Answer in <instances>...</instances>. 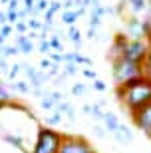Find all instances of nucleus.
Segmentation results:
<instances>
[{
    "instance_id": "obj_1",
    "label": "nucleus",
    "mask_w": 151,
    "mask_h": 153,
    "mask_svg": "<svg viewBox=\"0 0 151 153\" xmlns=\"http://www.w3.org/2000/svg\"><path fill=\"white\" fill-rule=\"evenodd\" d=\"M115 96L123 103V108L129 109V114H135L141 108H145L147 103H151V82L145 79L141 85H135L125 91L121 88H115Z\"/></svg>"
},
{
    "instance_id": "obj_2",
    "label": "nucleus",
    "mask_w": 151,
    "mask_h": 153,
    "mask_svg": "<svg viewBox=\"0 0 151 153\" xmlns=\"http://www.w3.org/2000/svg\"><path fill=\"white\" fill-rule=\"evenodd\" d=\"M62 135H64V133L52 129V127L40 125L38 137H36V143H34L32 153H58L60 143H62Z\"/></svg>"
},
{
    "instance_id": "obj_3",
    "label": "nucleus",
    "mask_w": 151,
    "mask_h": 153,
    "mask_svg": "<svg viewBox=\"0 0 151 153\" xmlns=\"http://www.w3.org/2000/svg\"><path fill=\"white\" fill-rule=\"evenodd\" d=\"M112 74H113L115 84L121 85L123 82H127V79L143 76V72H141V64L129 62L125 58H115V60H112Z\"/></svg>"
},
{
    "instance_id": "obj_4",
    "label": "nucleus",
    "mask_w": 151,
    "mask_h": 153,
    "mask_svg": "<svg viewBox=\"0 0 151 153\" xmlns=\"http://www.w3.org/2000/svg\"><path fill=\"white\" fill-rule=\"evenodd\" d=\"M58 153H97V151L94 149V145H91L86 137L64 133Z\"/></svg>"
},
{
    "instance_id": "obj_5",
    "label": "nucleus",
    "mask_w": 151,
    "mask_h": 153,
    "mask_svg": "<svg viewBox=\"0 0 151 153\" xmlns=\"http://www.w3.org/2000/svg\"><path fill=\"white\" fill-rule=\"evenodd\" d=\"M147 52H149V42H147V40H127L121 58H125V60H129V62L141 64L143 60H145Z\"/></svg>"
},
{
    "instance_id": "obj_6",
    "label": "nucleus",
    "mask_w": 151,
    "mask_h": 153,
    "mask_svg": "<svg viewBox=\"0 0 151 153\" xmlns=\"http://www.w3.org/2000/svg\"><path fill=\"white\" fill-rule=\"evenodd\" d=\"M131 119H133L135 127L141 129L147 137H149V133H151V103H147L145 108H141L139 111L131 114Z\"/></svg>"
},
{
    "instance_id": "obj_7",
    "label": "nucleus",
    "mask_w": 151,
    "mask_h": 153,
    "mask_svg": "<svg viewBox=\"0 0 151 153\" xmlns=\"http://www.w3.org/2000/svg\"><path fill=\"white\" fill-rule=\"evenodd\" d=\"M123 22H125V32H127L129 40H145L143 38V32H141V20L137 16L125 18Z\"/></svg>"
},
{
    "instance_id": "obj_8",
    "label": "nucleus",
    "mask_w": 151,
    "mask_h": 153,
    "mask_svg": "<svg viewBox=\"0 0 151 153\" xmlns=\"http://www.w3.org/2000/svg\"><path fill=\"white\" fill-rule=\"evenodd\" d=\"M127 40L129 38L125 34H115V38H113V42H112V48H109V58H112V60L121 58L123 48H125V44H127Z\"/></svg>"
},
{
    "instance_id": "obj_9",
    "label": "nucleus",
    "mask_w": 151,
    "mask_h": 153,
    "mask_svg": "<svg viewBox=\"0 0 151 153\" xmlns=\"http://www.w3.org/2000/svg\"><path fill=\"white\" fill-rule=\"evenodd\" d=\"M2 139H4L8 145H12V147L20 149L22 153H30L28 149L24 147V137L20 135V133H8V131H4V133H2Z\"/></svg>"
},
{
    "instance_id": "obj_10",
    "label": "nucleus",
    "mask_w": 151,
    "mask_h": 153,
    "mask_svg": "<svg viewBox=\"0 0 151 153\" xmlns=\"http://www.w3.org/2000/svg\"><path fill=\"white\" fill-rule=\"evenodd\" d=\"M113 137H115V141L121 143V145H129V143L133 141V131L129 129L127 125H121V123H119L118 131L113 133Z\"/></svg>"
},
{
    "instance_id": "obj_11",
    "label": "nucleus",
    "mask_w": 151,
    "mask_h": 153,
    "mask_svg": "<svg viewBox=\"0 0 151 153\" xmlns=\"http://www.w3.org/2000/svg\"><path fill=\"white\" fill-rule=\"evenodd\" d=\"M103 127H106V131H109V133H115L118 131V127H119V119H118V115L115 114H112V111H103Z\"/></svg>"
},
{
    "instance_id": "obj_12",
    "label": "nucleus",
    "mask_w": 151,
    "mask_h": 153,
    "mask_svg": "<svg viewBox=\"0 0 151 153\" xmlns=\"http://www.w3.org/2000/svg\"><path fill=\"white\" fill-rule=\"evenodd\" d=\"M54 111L62 114V117H66L68 121H74V119H76V109H74V105L70 102H60L56 108H54Z\"/></svg>"
},
{
    "instance_id": "obj_13",
    "label": "nucleus",
    "mask_w": 151,
    "mask_h": 153,
    "mask_svg": "<svg viewBox=\"0 0 151 153\" xmlns=\"http://www.w3.org/2000/svg\"><path fill=\"white\" fill-rule=\"evenodd\" d=\"M20 50V54H32L34 50H36V46H34V42L28 38V36L24 34V36H18L16 38V44H14Z\"/></svg>"
},
{
    "instance_id": "obj_14",
    "label": "nucleus",
    "mask_w": 151,
    "mask_h": 153,
    "mask_svg": "<svg viewBox=\"0 0 151 153\" xmlns=\"http://www.w3.org/2000/svg\"><path fill=\"white\" fill-rule=\"evenodd\" d=\"M12 103H14V97H12V94H10V88L0 79V109L10 108Z\"/></svg>"
},
{
    "instance_id": "obj_15",
    "label": "nucleus",
    "mask_w": 151,
    "mask_h": 153,
    "mask_svg": "<svg viewBox=\"0 0 151 153\" xmlns=\"http://www.w3.org/2000/svg\"><path fill=\"white\" fill-rule=\"evenodd\" d=\"M147 42H149V52H147L145 60L141 62V72H143V78L151 82V38L147 40Z\"/></svg>"
},
{
    "instance_id": "obj_16",
    "label": "nucleus",
    "mask_w": 151,
    "mask_h": 153,
    "mask_svg": "<svg viewBox=\"0 0 151 153\" xmlns=\"http://www.w3.org/2000/svg\"><path fill=\"white\" fill-rule=\"evenodd\" d=\"M68 36H70V40L74 42V46H76V52L82 48V32H80L78 26H70L68 28Z\"/></svg>"
},
{
    "instance_id": "obj_17",
    "label": "nucleus",
    "mask_w": 151,
    "mask_h": 153,
    "mask_svg": "<svg viewBox=\"0 0 151 153\" xmlns=\"http://www.w3.org/2000/svg\"><path fill=\"white\" fill-rule=\"evenodd\" d=\"M125 2L131 6V12H135V14L147 10V0H121V4H125Z\"/></svg>"
},
{
    "instance_id": "obj_18",
    "label": "nucleus",
    "mask_w": 151,
    "mask_h": 153,
    "mask_svg": "<svg viewBox=\"0 0 151 153\" xmlns=\"http://www.w3.org/2000/svg\"><path fill=\"white\" fill-rule=\"evenodd\" d=\"M10 91H18V94H30V85L24 79H16L14 84H10Z\"/></svg>"
},
{
    "instance_id": "obj_19",
    "label": "nucleus",
    "mask_w": 151,
    "mask_h": 153,
    "mask_svg": "<svg viewBox=\"0 0 151 153\" xmlns=\"http://www.w3.org/2000/svg\"><path fill=\"white\" fill-rule=\"evenodd\" d=\"M62 22L68 24V26H76V22H78V14H76V10H64L62 12Z\"/></svg>"
},
{
    "instance_id": "obj_20",
    "label": "nucleus",
    "mask_w": 151,
    "mask_h": 153,
    "mask_svg": "<svg viewBox=\"0 0 151 153\" xmlns=\"http://www.w3.org/2000/svg\"><path fill=\"white\" fill-rule=\"evenodd\" d=\"M16 54H20V50H18L14 44H6V46H2V48H0V56L4 58V60H6V58L16 56Z\"/></svg>"
},
{
    "instance_id": "obj_21",
    "label": "nucleus",
    "mask_w": 151,
    "mask_h": 153,
    "mask_svg": "<svg viewBox=\"0 0 151 153\" xmlns=\"http://www.w3.org/2000/svg\"><path fill=\"white\" fill-rule=\"evenodd\" d=\"M62 121H64V117H62V114H58V111H54V114L52 115H48V117H46V127H52V129H54V127H56V125H60Z\"/></svg>"
},
{
    "instance_id": "obj_22",
    "label": "nucleus",
    "mask_w": 151,
    "mask_h": 153,
    "mask_svg": "<svg viewBox=\"0 0 151 153\" xmlns=\"http://www.w3.org/2000/svg\"><path fill=\"white\" fill-rule=\"evenodd\" d=\"M48 42H50L52 46V52L56 50V52H64V44H62V38L58 34H52L50 38H48Z\"/></svg>"
},
{
    "instance_id": "obj_23",
    "label": "nucleus",
    "mask_w": 151,
    "mask_h": 153,
    "mask_svg": "<svg viewBox=\"0 0 151 153\" xmlns=\"http://www.w3.org/2000/svg\"><path fill=\"white\" fill-rule=\"evenodd\" d=\"M78 72H80V66H76V64H72V62L64 64V68H62V74L64 76H76Z\"/></svg>"
},
{
    "instance_id": "obj_24",
    "label": "nucleus",
    "mask_w": 151,
    "mask_h": 153,
    "mask_svg": "<svg viewBox=\"0 0 151 153\" xmlns=\"http://www.w3.org/2000/svg\"><path fill=\"white\" fill-rule=\"evenodd\" d=\"M26 26H28V30H32V32H40V30H42V20H40V18H30V20H26Z\"/></svg>"
},
{
    "instance_id": "obj_25",
    "label": "nucleus",
    "mask_w": 151,
    "mask_h": 153,
    "mask_svg": "<svg viewBox=\"0 0 151 153\" xmlns=\"http://www.w3.org/2000/svg\"><path fill=\"white\" fill-rule=\"evenodd\" d=\"M38 52H40V54H44V56H50V54H52V46H50V42H48V40H40Z\"/></svg>"
},
{
    "instance_id": "obj_26",
    "label": "nucleus",
    "mask_w": 151,
    "mask_h": 153,
    "mask_svg": "<svg viewBox=\"0 0 151 153\" xmlns=\"http://www.w3.org/2000/svg\"><path fill=\"white\" fill-rule=\"evenodd\" d=\"M90 115L94 119H103V111H101V108L97 103H90Z\"/></svg>"
},
{
    "instance_id": "obj_27",
    "label": "nucleus",
    "mask_w": 151,
    "mask_h": 153,
    "mask_svg": "<svg viewBox=\"0 0 151 153\" xmlns=\"http://www.w3.org/2000/svg\"><path fill=\"white\" fill-rule=\"evenodd\" d=\"M88 26H90L91 30H97L101 26V18L100 16H95V14H91L90 12V20H88Z\"/></svg>"
},
{
    "instance_id": "obj_28",
    "label": "nucleus",
    "mask_w": 151,
    "mask_h": 153,
    "mask_svg": "<svg viewBox=\"0 0 151 153\" xmlns=\"http://www.w3.org/2000/svg\"><path fill=\"white\" fill-rule=\"evenodd\" d=\"M86 91H88V88H86L84 84H74L72 90H70V94H72V96H84Z\"/></svg>"
},
{
    "instance_id": "obj_29",
    "label": "nucleus",
    "mask_w": 151,
    "mask_h": 153,
    "mask_svg": "<svg viewBox=\"0 0 151 153\" xmlns=\"http://www.w3.org/2000/svg\"><path fill=\"white\" fill-rule=\"evenodd\" d=\"M94 135L97 137V139H106L107 137V131H106V127H103V125H94Z\"/></svg>"
},
{
    "instance_id": "obj_30",
    "label": "nucleus",
    "mask_w": 151,
    "mask_h": 153,
    "mask_svg": "<svg viewBox=\"0 0 151 153\" xmlns=\"http://www.w3.org/2000/svg\"><path fill=\"white\" fill-rule=\"evenodd\" d=\"M48 58H50L52 64H58V66H62V64H64V54H62V52H52Z\"/></svg>"
},
{
    "instance_id": "obj_31",
    "label": "nucleus",
    "mask_w": 151,
    "mask_h": 153,
    "mask_svg": "<svg viewBox=\"0 0 151 153\" xmlns=\"http://www.w3.org/2000/svg\"><path fill=\"white\" fill-rule=\"evenodd\" d=\"M40 108H42V109H54V108H56V103L52 102L48 96H44L42 100H40Z\"/></svg>"
},
{
    "instance_id": "obj_32",
    "label": "nucleus",
    "mask_w": 151,
    "mask_h": 153,
    "mask_svg": "<svg viewBox=\"0 0 151 153\" xmlns=\"http://www.w3.org/2000/svg\"><path fill=\"white\" fill-rule=\"evenodd\" d=\"M12 28L16 30V34L18 36H24V34H28V26H26V22H16Z\"/></svg>"
},
{
    "instance_id": "obj_33",
    "label": "nucleus",
    "mask_w": 151,
    "mask_h": 153,
    "mask_svg": "<svg viewBox=\"0 0 151 153\" xmlns=\"http://www.w3.org/2000/svg\"><path fill=\"white\" fill-rule=\"evenodd\" d=\"M16 22H20V18H18V12H6V24L14 26Z\"/></svg>"
},
{
    "instance_id": "obj_34",
    "label": "nucleus",
    "mask_w": 151,
    "mask_h": 153,
    "mask_svg": "<svg viewBox=\"0 0 151 153\" xmlns=\"http://www.w3.org/2000/svg\"><path fill=\"white\" fill-rule=\"evenodd\" d=\"M18 10H20V0H8L6 12H18Z\"/></svg>"
},
{
    "instance_id": "obj_35",
    "label": "nucleus",
    "mask_w": 151,
    "mask_h": 153,
    "mask_svg": "<svg viewBox=\"0 0 151 153\" xmlns=\"http://www.w3.org/2000/svg\"><path fill=\"white\" fill-rule=\"evenodd\" d=\"M20 70H22V64H12V66H10V72H8V78L14 79L18 74H20Z\"/></svg>"
},
{
    "instance_id": "obj_36",
    "label": "nucleus",
    "mask_w": 151,
    "mask_h": 153,
    "mask_svg": "<svg viewBox=\"0 0 151 153\" xmlns=\"http://www.w3.org/2000/svg\"><path fill=\"white\" fill-rule=\"evenodd\" d=\"M48 6H50V0H38L34 8H36L38 12H46V10H48Z\"/></svg>"
},
{
    "instance_id": "obj_37",
    "label": "nucleus",
    "mask_w": 151,
    "mask_h": 153,
    "mask_svg": "<svg viewBox=\"0 0 151 153\" xmlns=\"http://www.w3.org/2000/svg\"><path fill=\"white\" fill-rule=\"evenodd\" d=\"M48 10H50L52 14H56L58 10H62V2H60V0H50V6H48Z\"/></svg>"
},
{
    "instance_id": "obj_38",
    "label": "nucleus",
    "mask_w": 151,
    "mask_h": 153,
    "mask_svg": "<svg viewBox=\"0 0 151 153\" xmlns=\"http://www.w3.org/2000/svg\"><path fill=\"white\" fill-rule=\"evenodd\" d=\"M50 68H52L50 58H48V56H46V58H42V60H40V70H42V72H48Z\"/></svg>"
},
{
    "instance_id": "obj_39",
    "label": "nucleus",
    "mask_w": 151,
    "mask_h": 153,
    "mask_svg": "<svg viewBox=\"0 0 151 153\" xmlns=\"http://www.w3.org/2000/svg\"><path fill=\"white\" fill-rule=\"evenodd\" d=\"M12 32H14V28H12L10 24H4V26H0V36H2V38H6V36H10Z\"/></svg>"
},
{
    "instance_id": "obj_40",
    "label": "nucleus",
    "mask_w": 151,
    "mask_h": 153,
    "mask_svg": "<svg viewBox=\"0 0 151 153\" xmlns=\"http://www.w3.org/2000/svg\"><path fill=\"white\" fill-rule=\"evenodd\" d=\"M82 74H84V78H88V79H97V74H95V70L84 68V70H82Z\"/></svg>"
},
{
    "instance_id": "obj_41",
    "label": "nucleus",
    "mask_w": 151,
    "mask_h": 153,
    "mask_svg": "<svg viewBox=\"0 0 151 153\" xmlns=\"http://www.w3.org/2000/svg\"><path fill=\"white\" fill-rule=\"evenodd\" d=\"M106 88H107V85H106V82H101L100 78H97V79H94V90H95V91H106Z\"/></svg>"
},
{
    "instance_id": "obj_42",
    "label": "nucleus",
    "mask_w": 151,
    "mask_h": 153,
    "mask_svg": "<svg viewBox=\"0 0 151 153\" xmlns=\"http://www.w3.org/2000/svg\"><path fill=\"white\" fill-rule=\"evenodd\" d=\"M64 10H74V6H76V2H74V0H66V2H64Z\"/></svg>"
},
{
    "instance_id": "obj_43",
    "label": "nucleus",
    "mask_w": 151,
    "mask_h": 153,
    "mask_svg": "<svg viewBox=\"0 0 151 153\" xmlns=\"http://www.w3.org/2000/svg\"><path fill=\"white\" fill-rule=\"evenodd\" d=\"M86 38L95 40V38H97V30H91V28H88V34H86Z\"/></svg>"
},
{
    "instance_id": "obj_44",
    "label": "nucleus",
    "mask_w": 151,
    "mask_h": 153,
    "mask_svg": "<svg viewBox=\"0 0 151 153\" xmlns=\"http://www.w3.org/2000/svg\"><path fill=\"white\" fill-rule=\"evenodd\" d=\"M74 10H76V14H78V18H80V16H84V14H86V10H88V8L80 6V8H74Z\"/></svg>"
},
{
    "instance_id": "obj_45",
    "label": "nucleus",
    "mask_w": 151,
    "mask_h": 153,
    "mask_svg": "<svg viewBox=\"0 0 151 153\" xmlns=\"http://www.w3.org/2000/svg\"><path fill=\"white\" fill-rule=\"evenodd\" d=\"M4 24H6V12L0 10V26H4Z\"/></svg>"
},
{
    "instance_id": "obj_46",
    "label": "nucleus",
    "mask_w": 151,
    "mask_h": 153,
    "mask_svg": "<svg viewBox=\"0 0 151 153\" xmlns=\"http://www.w3.org/2000/svg\"><path fill=\"white\" fill-rule=\"evenodd\" d=\"M26 36H28L30 40H34V38H38V32H32V30H28V34H26Z\"/></svg>"
},
{
    "instance_id": "obj_47",
    "label": "nucleus",
    "mask_w": 151,
    "mask_h": 153,
    "mask_svg": "<svg viewBox=\"0 0 151 153\" xmlns=\"http://www.w3.org/2000/svg\"><path fill=\"white\" fill-rule=\"evenodd\" d=\"M91 2H94V0H82V6L88 8V6H91Z\"/></svg>"
},
{
    "instance_id": "obj_48",
    "label": "nucleus",
    "mask_w": 151,
    "mask_h": 153,
    "mask_svg": "<svg viewBox=\"0 0 151 153\" xmlns=\"http://www.w3.org/2000/svg\"><path fill=\"white\" fill-rule=\"evenodd\" d=\"M6 38H2V36H0V48H2V46H6V42H4Z\"/></svg>"
},
{
    "instance_id": "obj_49",
    "label": "nucleus",
    "mask_w": 151,
    "mask_h": 153,
    "mask_svg": "<svg viewBox=\"0 0 151 153\" xmlns=\"http://www.w3.org/2000/svg\"><path fill=\"white\" fill-rule=\"evenodd\" d=\"M0 4H8V0H0Z\"/></svg>"
},
{
    "instance_id": "obj_50",
    "label": "nucleus",
    "mask_w": 151,
    "mask_h": 153,
    "mask_svg": "<svg viewBox=\"0 0 151 153\" xmlns=\"http://www.w3.org/2000/svg\"><path fill=\"white\" fill-rule=\"evenodd\" d=\"M147 4H149V8H151V0H147Z\"/></svg>"
},
{
    "instance_id": "obj_51",
    "label": "nucleus",
    "mask_w": 151,
    "mask_h": 153,
    "mask_svg": "<svg viewBox=\"0 0 151 153\" xmlns=\"http://www.w3.org/2000/svg\"><path fill=\"white\" fill-rule=\"evenodd\" d=\"M149 139H151V133H149Z\"/></svg>"
},
{
    "instance_id": "obj_52",
    "label": "nucleus",
    "mask_w": 151,
    "mask_h": 153,
    "mask_svg": "<svg viewBox=\"0 0 151 153\" xmlns=\"http://www.w3.org/2000/svg\"><path fill=\"white\" fill-rule=\"evenodd\" d=\"M0 60H2V56H0Z\"/></svg>"
}]
</instances>
